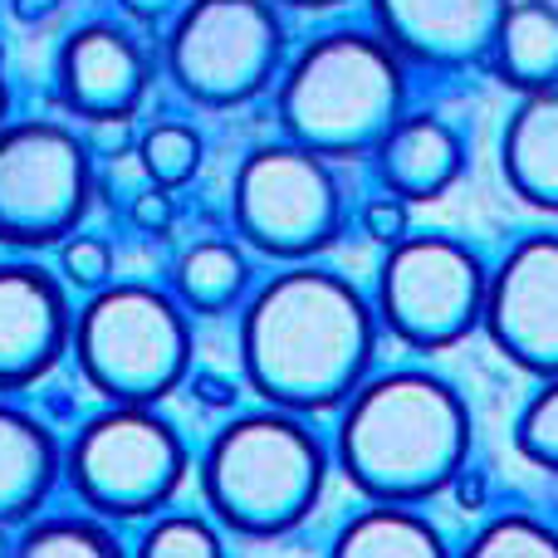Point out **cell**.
Here are the masks:
<instances>
[{
	"instance_id": "cell-1",
	"label": "cell",
	"mask_w": 558,
	"mask_h": 558,
	"mask_svg": "<svg viewBox=\"0 0 558 558\" xmlns=\"http://www.w3.org/2000/svg\"><path fill=\"white\" fill-rule=\"evenodd\" d=\"M241 304V377L265 407L338 412L373 373L377 314L343 275L294 260Z\"/></svg>"
},
{
	"instance_id": "cell-2",
	"label": "cell",
	"mask_w": 558,
	"mask_h": 558,
	"mask_svg": "<svg viewBox=\"0 0 558 558\" xmlns=\"http://www.w3.org/2000/svg\"><path fill=\"white\" fill-rule=\"evenodd\" d=\"M333 461L363 500L426 505L471 461V407L422 367L367 373L338 402Z\"/></svg>"
},
{
	"instance_id": "cell-3",
	"label": "cell",
	"mask_w": 558,
	"mask_h": 558,
	"mask_svg": "<svg viewBox=\"0 0 558 558\" xmlns=\"http://www.w3.org/2000/svg\"><path fill=\"white\" fill-rule=\"evenodd\" d=\"M275 123L284 143L343 162L367 157L407 113V64L383 35L328 29L275 74Z\"/></svg>"
},
{
	"instance_id": "cell-4",
	"label": "cell",
	"mask_w": 558,
	"mask_h": 558,
	"mask_svg": "<svg viewBox=\"0 0 558 558\" xmlns=\"http://www.w3.org/2000/svg\"><path fill=\"white\" fill-rule=\"evenodd\" d=\"M196 485L221 530L241 539H279L318 510L328 451L299 412L265 407L211 436L196 465Z\"/></svg>"
},
{
	"instance_id": "cell-5",
	"label": "cell",
	"mask_w": 558,
	"mask_h": 558,
	"mask_svg": "<svg viewBox=\"0 0 558 558\" xmlns=\"http://www.w3.org/2000/svg\"><path fill=\"white\" fill-rule=\"evenodd\" d=\"M69 348L108 402H162L192 373V318L167 289L98 284L74 314Z\"/></svg>"
},
{
	"instance_id": "cell-6",
	"label": "cell",
	"mask_w": 558,
	"mask_h": 558,
	"mask_svg": "<svg viewBox=\"0 0 558 558\" xmlns=\"http://www.w3.org/2000/svg\"><path fill=\"white\" fill-rule=\"evenodd\" d=\"M59 475L98 520H143L182 495L192 456L153 402H108V412L78 426L74 446L59 456Z\"/></svg>"
},
{
	"instance_id": "cell-7",
	"label": "cell",
	"mask_w": 558,
	"mask_h": 558,
	"mask_svg": "<svg viewBox=\"0 0 558 558\" xmlns=\"http://www.w3.org/2000/svg\"><path fill=\"white\" fill-rule=\"evenodd\" d=\"M284 64L275 0H182L162 39V69L202 108H245L270 94Z\"/></svg>"
},
{
	"instance_id": "cell-8",
	"label": "cell",
	"mask_w": 558,
	"mask_h": 558,
	"mask_svg": "<svg viewBox=\"0 0 558 558\" xmlns=\"http://www.w3.org/2000/svg\"><path fill=\"white\" fill-rule=\"evenodd\" d=\"M235 241L265 260H314L343 231V192L333 162L299 143H260L241 157L231 182Z\"/></svg>"
},
{
	"instance_id": "cell-9",
	"label": "cell",
	"mask_w": 558,
	"mask_h": 558,
	"mask_svg": "<svg viewBox=\"0 0 558 558\" xmlns=\"http://www.w3.org/2000/svg\"><path fill=\"white\" fill-rule=\"evenodd\" d=\"M485 265L465 241L441 231H407L377 265V328L416 353H446L475 333Z\"/></svg>"
},
{
	"instance_id": "cell-10",
	"label": "cell",
	"mask_w": 558,
	"mask_h": 558,
	"mask_svg": "<svg viewBox=\"0 0 558 558\" xmlns=\"http://www.w3.org/2000/svg\"><path fill=\"white\" fill-rule=\"evenodd\" d=\"M94 162L64 123H0V245L45 251L84 226Z\"/></svg>"
},
{
	"instance_id": "cell-11",
	"label": "cell",
	"mask_w": 558,
	"mask_h": 558,
	"mask_svg": "<svg viewBox=\"0 0 558 558\" xmlns=\"http://www.w3.org/2000/svg\"><path fill=\"white\" fill-rule=\"evenodd\" d=\"M495 353L520 373L554 377L558 367V241L554 231L524 235L495 270H485L481 324Z\"/></svg>"
},
{
	"instance_id": "cell-12",
	"label": "cell",
	"mask_w": 558,
	"mask_h": 558,
	"mask_svg": "<svg viewBox=\"0 0 558 558\" xmlns=\"http://www.w3.org/2000/svg\"><path fill=\"white\" fill-rule=\"evenodd\" d=\"M54 88L59 104L84 123H128L153 88V64L137 35L113 20H88L59 45Z\"/></svg>"
},
{
	"instance_id": "cell-13",
	"label": "cell",
	"mask_w": 558,
	"mask_h": 558,
	"mask_svg": "<svg viewBox=\"0 0 558 558\" xmlns=\"http://www.w3.org/2000/svg\"><path fill=\"white\" fill-rule=\"evenodd\" d=\"M69 328L64 279L29 260L0 265V392L45 383L69 353Z\"/></svg>"
},
{
	"instance_id": "cell-14",
	"label": "cell",
	"mask_w": 558,
	"mask_h": 558,
	"mask_svg": "<svg viewBox=\"0 0 558 558\" xmlns=\"http://www.w3.org/2000/svg\"><path fill=\"white\" fill-rule=\"evenodd\" d=\"M510 0H373L377 35L402 64L465 69L485 64Z\"/></svg>"
},
{
	"instance_id": "cell-15",
	"label": "cell",
	"mask_w": 558,
	"mask_h": 558,
	"mask_svg": "<svg viewBox=\"0 0 558 558\" xmlns=\"http://www.w3.org/2000/svg\"><path fill=\"white\" fill-rule=\"evenodd\" d=\"M367 157L377 186L407 206L441 202L465 177V137L441 113H402Z\"/></svg>"
},
{
	"instance_id": "cell-16",
	"label": "cell",
	"mask_w": 558,
	"mask_h": 558,
	"mask_svg": "<svg viewBox=\"0 0 558 558\" xmlns=\"http://www.w3.org/2000/svg\"><path fill=\"white\" fill-rule=\"evenodd\" d=\"M500 172L524 206L554 216L558 211V98L520 94L510 123L500 133Z\"/></svg>"
},
{
	"instance_id": "cell-17",
	"label": "cell",
	"mask_w": 558,
	"mask_h": 558,
	"mask_svg": "<svg viewBox=\"0 0 558 558\" xmlns=\"http://www.w3.org/2000/svg\"><path fill=\"white\" fill-rule=\"evenodd\" d=\"M59 441L45 422L0 402V524H25L39 514L59 481Z\"/></svg>"
},
{
	"instance_id": "cell-18",
	"label": "cell",
	"mask_w": 558,
	"mask_h": 558,
	"mask_svg": "<svg viewBox=\"0 0 558 558\" xmlns=\"http://www.w3.org/2000/svg\"><path fill=\"white\" fill-rule=\"evenodd\" d=\"M490 74L514 94H544L558 78V10L554 0H510L495 25Z\"/></svg>"
},
{
	"instance_id": "cell-19",
	"label": "cell",
	"mask_w": 558,
	"mask_h": 558,
	"mask_svg": "<svg viewBox=\"0 0 558 558\" xmlns=\"http://www.w3.org/2000/svg\"><path fill=\"white\" fill-rule=\"evenodd\" d=\"M251 294V251L241 241H196L172 265V299L186 314H231Z\"/></svg>"
},
{
	"instance_id": "cell-20",
	"label": "cell",
	"mask_w": 558,
	"mask_h": 558,
	"mask_svg": "<svg viewBox=\"0 0 558 558\" xmlns=\"http://www.w3.org/2000/svg\"><path fill=\"white\" fill-rule=\"evenodd\" d=\"M338 558H441V530L412 505L373 500L363 514L338 530L333 539Z\"/></svg>"
},
{
	"instance_id": "cell-21",
	"label": "cell",
	"mask_w": 558,
	"mask_h": 558,
	"mask_svg": "<svg viewBox=\"0 0 558 558\" xmlns=\"http://www.w3.org/2000/svg\"><path fill=\"white\" fill-rule=\"evenodd\" d=\"M10 554L20 558H118V539L108 520L98 514H54V520H35L29 514L20 524Z\"/></svg>"
},
{
	"instance_id": "cell-22",
	"label": "cell",
	"mask_w": 558,
	"mask_h": 558,
	"mask_svg": "<svg viewBox=\"0 0 558 558\" xmlns=\"http://www.w3.org/2000/svg\"><path fill=\"white\" fill-rule=\"evenodd\" d=\"M202 157H206L202 133L186 123H153L137 137V162H143L147 182L167 186V192L192 182V177L202 172Z\"/></svg>"
},
{
	"instance_id": "cell-23",
	"label": "cell",
	"mask_w": 558,
	"mask_h": 558,
	"mask_svg": "<svg viewBox=\"0 0 558 558\" xmlns=\"http://www.w3.org/2000/svg\"><path fill=\"white\" fill-rule=\"evenodd\" d=\"M137 554L143 558H221L226 554V539L211 520L202 514H162L143 530L137 539Z\"/></svg>"
},
{
	"instance_id": "cell-24",
	"label": "cell",
	"mask_w": 558,
	"mask_h": 558,
	"mask_svg": "<svg viewBox=\"0 0 558 558\" xmlns=\"http://www.w3.org/2000/svg\"><path fill=\"white\" fill-rule=\"evenodd\" d=\"M471 558H554L558 554V534L554 524L534 520V514H500L490 520L471 544H465Z\"/></svg>"
},
{
	"instance_id": "cell-25",
	"label": "cell",
	"mask_w": 558,
	"mask_h": 558,
	"mask_svg": "<svg viewBox=\"0 0 558 558\" xmlns=\"http://www.w3.org/2000/svg\"><path fill=\"white\" fill-rule=\"evenodd\" d=\"M514 451L539 471H558V387L554 377H544V387H534V397L524 402L520 422H514Z\"/></svg>"
},
{
	"instance_id": "cell-26",
	"label": "cell",
	"mask_w": 558,
	"mask_h": 558,
	"mask_svg": "<svg viewBox=\"0 0 558 558\" xmlns=\"http://www.w3.org/2000/svg\"><path fill=\"white\" fill-rule=\"evenodd\" d=\"M59 279L74 289H98L113 279V245L104 235H64L59 241Z\"/></svg>"
},
{
	"instance_id": "cell-27",
	"label": "cell",
	"mask_w": 558,
	"mask_h": 558,
	"mask_svg": "<svg viewBox=\"0 0 558 558\" xmlns=\"http://www.w3.org/2000/svg\"><path fill=\"white\" fill-rule=\"evenodd\" d=\"M363 231L373 235L377 245H392V241H402V235L412 231V206H407V202H397V196H387V192H377L373 202L363 206Z\"/></svg>"
},
{
	"instance_id": "cell-28",
	"label": "cell",
	"mask_w": 558,
	"mask_h": 558,
	"mask_svg": "<svg viewBox=\"0 0 558 558\" xmlns=\"http://www.w3.org/2000/svg\"><path fill=\"white\" fill-rule=\"evenodd\" d=\"M128 216H133L137 231H147V235H167V231H172V221H177L172 192H167V186H153V182H147V192H137V196H133Z\"/></svg>"
},
{
	"instance_id": "cell-29",
	"label": "cell",
	"mask_w": 558,
	"mask_h": 558,
	"mask_svg": "<svg viewBox=\"0 0 558 558\" xmlns=\"http://www.w3.org/2000/svg\"><path fill=\"white\" fill-rule=\"evenodd\" d=\"M192 377V392L202 397L206 407H235V383L221 373H186Z\"/></svg>"
},
{
	"instance_id": "cell-30",
	"label": "cell",
	"mask_w": 558,
	"mask_h": 558,
	"mask_svg": "<svg viewBox=\"0 0 558 558\" xmlns=\"http://www.w3.org/2000/svg\"><path fill=\"white\" fill-rule=\"evenodd\" d=\"M123 5V15H133V20H143V25H157L162 15H172L182 0H118Z\"/></svg>"
},
{
	"instance_id": "cell-31",
	"label": "cell",
	"mask_w": 558,
	"mask_h": 558,
	"mask_svg": "<svg viewBox=\"0 0 558 558\" xmlns=\"http://www.w3.org/2000/svg\"><path fill=\"white\" fill-rule=\"evenodd\" d=\"M59 5H64V0H10L15 20H25V25H39V20H49Z\"/></svg>"
},
{
	"instance_id": "cell-32",
	"label": "cell",
	"mask_w": 558,
	"mask_h": 558,
	"mask_svg": "<svg viewBox=\"0 0 558 558\" xmlns=\"http://www.w3.org/2000/svg\"><path fill=\"white\" fill-rule=\"evenodd\" d=\"M275 5H289V10H333L343 0H275Z\"/></svg>"
},
{
	"instance_id": "cell-33",
	"label": "cell",
	"mask_w": 558,
	"mask_h": 558,
	"mask_svg": "<svg viewBox=\"0 0 558 558\" xmlns=\"http://www.w3.org/2000/svg\"><path fill=\"white\" fill-rule=\"evenodd\" d=\"M5 104H10V88H5V49H0V123H5Z\"/></svg>"
},
{
	"instance_id": "cell-34",
	"label": "cell",
	"mask_w": 558,
	"mask_h": 558,
	"mask_svg": "<svg viewBox=\"0 0 558 558\" xmlns=\"http://www.w3.org/2000/svg\"><path fill=\"white\" fill-rule=\"evenodd\" d=\"M0 554H10V524H0Z\"/></svg>"
}]
</instances>
